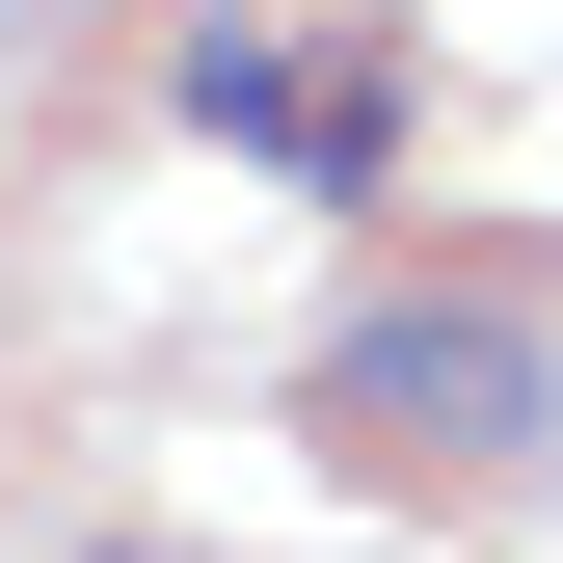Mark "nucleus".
Segmentation results:
<instances>
[{
    "mask_svg": "<svg viewBox=\"0 0 563 563\" xmlns=\"http://www.w3.org/2000/svg\"><path fill=\"white\" fill-rule=\"evenodd\" d=\"M537 430H563V349L510 296H376V322L322 349V456L349 483H430V510H456V483H510Z\"/></svg>",
    "mask_w": 563,
    "mask_h": 563,
    "instance_id": "obj_1",
    "label": "nucleus"
},
{
    "mask_svg": "<svg viewBox=\"0 0 563 563\" xmlns=\"http://www.w3.org/2000/svg\"><path fill=\"white\" fill-rule=\"evenodd\" d=\"M188 134H268L296 188H376V162H402L376 54H268V27H188Z\"/></svg>",
    "mask_w": 563,
    "mask_h": 563,
    "instance_id": "obj_2",
    "label": "nucleus"
}]
</instances>
